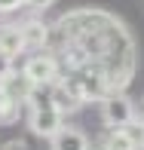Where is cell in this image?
<instances>
[{"label":"cell","instance_id":"cell-1","mask_svg":"<svg viewBox=\"0 0 144 150\" xmlns=\"http://www.w3.org/2000/svg\"><path fill=\"white\" fill-rule=\"evenodd\" d=\"M46 49L58 58L61 74L83 71L123 92L135 74V43L126 25L104 9H74L49 28Z\"/></svg>","mask_w":144,"mask_h":150},{"label":"cell","instance_id":"cell-2","mask_svg":"<svg viewBox=\"0 0 144 150\" xmlns=\"http://www.w3.org/2000/svg\"><path fill=\"white\" fill-rule=\"evenodd\" d=\"M28 126L37 138H52L65 129V113L52 104L49 89H37L28 101Z\"/></svg>","mask_w":144,"mask_h":150},{"label":"cell","instance_id":"cell-3","mask_svg":"<svg viewBox=\"0 0 144 150\" xmlns=\"http://www.w3.org/2000/svg\"><path fill=\"white\" fill-rule=\"evenodd\" d=\"M22 71L31 77V83L37 86V89H46V86H52V83L61 80V64H58V58L52 55L49 49H40V52H34V55H28L25 64H22Z\"/></svg>","mask_w":144,"mask_h":150},{"label":"cell","instance_id":"cell-4","mask_svg":"<svg viewBox=\"0 0 144 150\" xmlns=\"http://www.w3.org/2000/svg\"><path fill=\"white\" fill-rule=\"evenodd\" d=\"M101 120H104L107 129H126L138 120L135 113V104L126 92H107L101 98Z\"/></svg>","mask_w":144,"mask_h":150},{"label":"cell","instance_id":"cell-5","mask_svg":"<svg viewBox=\"0 0 144 150\" xmlns=\"http://www.w3.org/2000/svg\"><path fill=\"white\" fill-rule=\"evenodd\" d=\"M135 126H138V120L126 129H107L95 141V147L98 150H144V129L138 132Z\"/></svg>","mask_w":144,"mask_h":150},{"label":"cell","instance_id":"cell-6","mask_svg":"<svg viewBox=\"0 0 144 150\" xmlns=\"http://www.w3.org/2000/svg\"><path fill=\"white\" fill-rule=\"evenodd\" d=\"M34 92H37V86L31 83V77L25 71H9L3 80H0V95L18 101V104H28Z\"/></svg>","mask_w":144,"mask_h":150},{"label":"cell","instance_id":"cell-7","mask_svg":"<svg viewBox=\"0 0 144 150\" xmlns=\"http://www.w3.org/2000/svg\"><path fill=\"white\" fill-rule=\"evenodd\" d=\"M49 150H92V141L83 129L77 126H65L61 132H55L49 138Z\"/></svg>","mask_w":144,"mask_h":150},{"label":"cell","instance_id":"cell-8","mask_svg":"<svg viewBox=\"0 0 144 150\" xmlns=\"http://www.w3.org/2000/svg\"><path fill=\"white\" fill-rule=\"evenodd\" d=\"M46 89H49V98H52V104H55L61 113H77L80 107L86 104V101L80 98V95H77V92L71 89V86L65 83V80H58V83L46 86Z\"/></svg>","mask_w":144,"mask_h":150},{"label":"cell","instance_id":"cell-9","mask_svg":"<svg viewBox=\"0 0 144 150\" xmlns=\"http://www.w3.org/2000/svg\"><path fill=\"white\" fill-rule=\"evenodd\" d=\"M18 28H22V37H25V46H28V49H34V52L46 49V43H49V25L37 22V18H28V22H22Z\"/></svg>","mask_w":144,"mask_h":150},{"label":"cell","instance_id":"cell-10","mask_svg":"<svg viewBox=\"0 0 144 150\" xmlns=\"http://www.w3.org/2000/svg\"><path fill=\"white\" fill-rule=\"evenodd\" d=\"M25 49H28V46H25L22 28H18V25H0V52L16 58V55H22Z\"/></svg>","mask_w":144,"mask_h":150},{"label":"cell","instance_id":"cell-11","mask_svg":"<svg viewBox=\"0 0 144 150\" xmlns=\"http://www.w3.org/2000/svg\"><path fill=\"white\" fill-rule=\"evenodd\" d=\"M22 107L18 101L6 98V95H0V126H12V122H18V117H22Z\"/></svg>","mask_w":144,"mask_h":150},{"label":"cell","instance_id":"cell-12","mask_svg":"<svg viewBox=\"0 0 144 150\" xmlns=\"http://www.w3.org/2000/svg\"><path fill=\"white\" fill-rule=\"evenodd\" d=\"M0 150H31V147H28V141H22V138H9Z\"/></svg>","mask_w":144,"mask_h":150},{"label":"cell","instance_id":"cell-13","mask_svg":"<svg viewBox=\"0 0 144 150\" xmlns=\"http://www.w3.org/2000/svg\"><path fill=\"white\" fill-rule=\"evenodd\" d=\"M52 3H55V0H25V6H31V9H40V12L49 9Z\"/></svg>","mask_w":144,"mask_h":150},{"label":"cell","instance_id":"cell-14","mask_svg":"<svg viewBox=\"0 0 144 150\" xmlns=\"http://www.w3.org/2000/svg\"><path fill=\"white\" fill-rule=\"evenodd\" d=\"M18 6H25V0H0V12H12Z\"/></svg>","mask_w":144,"mask_h":150},{"label":"cell","instance_id":"cell-15","mask_svg":"<svg viewBox=\"0 0 144 150\" xmlns=\"http://www.w3.org/2000/svg\"><path fill=\"white\" fill-rule=\"evenodd\" d=\"M9 71H12V58L0 52V80H3V77H6V74H9Z\"/></svg>","mask_w":144,"mask_h":150}]
</instances>
